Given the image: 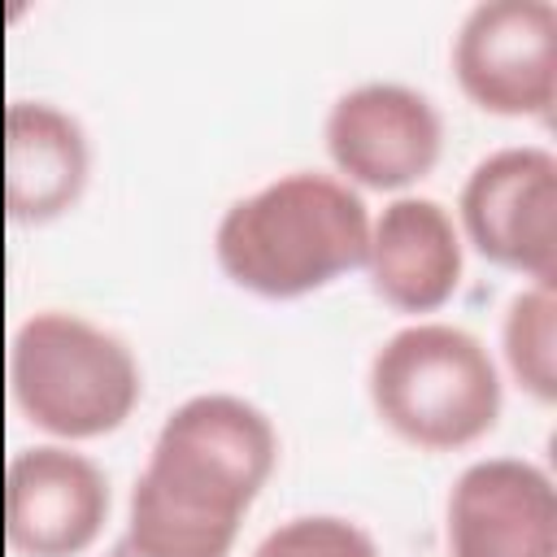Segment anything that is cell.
<instances>
[{"instance_id":"1","label":"cell","mask_w":557,"mask_h":557,"mask_svg":"<svg viewBox=\"0 0 557 557\" xmlns=\"http://www.w3.org/2000/svg\"><path fill=\"white\" fill-rule=\"evenodd\" d=\"M278 461L270 413L235 392L174 405L135 479L126 544L139 557H226Z\"/></svg>"},{"instance_id":"2","label":"cell","mask_w":557,"mask_h":557,"mask_svg":"<svg viewBox=\"0 0 557 557\" xmlns=\"http://www.w3.org/2000/svg\"><path fill=\"white\" fill-rule=\"evenodd\" d=\"M366 239L370 213L357 187L322 170H292L226 205L213 257L235 287L292 300L357 270Z\"/></svg>"},{"instance_id":"3","label":"cell","mask_w":557,"mask_h":557,"mask_svg":"<svg viewBox=\"0 0 557 557\" xmlns=\"http://www.w3.org/2000/svg\"><path fill=\"white\" fill-rule=\"evenodd\" d=\"M139 387L144 379L131 344L83 313L39 309L9 339V396L26 422L57 440L117 431Z\"/></svg>"},{"instance_id":"4","label":"cell","mask_w":557,"mask_h":557,"mask_svg":"<svg viewBox=\"0 0 557 557\" xmlns=\"http://www.w3.org/2000/svg\"><path fill=\"white\" fill-rule=\"evenodd\" d=\"M383 426L418 448H461L500 418V374L479 335L448 322H413L387 335L366 370Z\"/></svg>"},{"instance_id":"5","label":"cell","mask_w":557,"mask_h":557,"mask_svg":"<svg viewBox=\"0 0 557 557\" xmlns=\"http://www.w3.org/2000/svg\"><path fill=\"white\" fill-rule=\"evenodd\" d=\"M461 91L505 117H548L557 100V9L548 0H479L453 35Z\"/></svg>"},{"instance_id":"6","label":"cell","mask_w":557,"mask_h":557,"mask_svg":"<svg viewBox=\"0 0 557 557\" xmlns=\"http://www.w3.org/2000/svg\"><path fill=\"white\" fill-rule=\"evenodd\" d=\"M470 244L540 287L557 283V157L535 144L487 152L461 187Z\"/></svg>"},{"instance_id":"7","label":"cell","mask_w":557,"mask_h":557,"mask_svg":"<svg viewBox=\"0 0 557 557\" xmlns=\"http://www.w3.org/2000/svg\"><path fill=\"white\" fill-rule=\"evenodd\" d=\"M322 135L348 187L400 191L426 178L440 161L444 117L418 87L370 78L331 100Z\"/></svg>"},{"instance_id":"8","label":"cell","mask_w":557,"mask_h":557,"mask_svg":"<svg viewBox=\"0 0 557 557\" xmlns=\"http://www.w3.org/2000/svg\"><path fill=\"white\" fill-rule=\"evenodd\" d=\"M109 518L104 470L70 444L13 453L4 470V535L26 557H78Z\"/></svg>"},{"instance_id":"9","label":"cell","mask_w":557,"mask_h":557,"mask_svg":"<svg viewBox=\"0 0 557 557\" xmlns=\"http://www.w3.org/2000/svg\"><path fill=\"white\" fill-rule=\"evenodd\" d=\"M448 557H557L553 479L522 457H483L448 492Z\"/></svg>"},{"instance_id":"10","label":"cell","mask_w":557,"mask_h":557,"mask_svg":"<svg viewBox=\"0 0 557 557\" xmlns=\"http://www.w3.org/2000/svg\"><path fill=\"white\" fill-rule=\"evenodd\" d=\"M366 274L383 305L400 313L440 309L461 283V231L431 196H396L370 218Z\"/></svg>"},{"instance_id":"11","label":"cell","mask_w":557,"mask_h":557,"mask_svg":"<svg viewBox=\"0 0 557 557\" xmlns=\"http://www.w3.org/2000/svg\"><path fill=\"white\" fill-rule=\"evenodd\" d=\"M91 174L87 131L52 100L4 109V209L13 222H52L78 205Z\"/></svg>"},{"instance_id":"12","label":"cell","mask_w":557,"mask_h":557,"mask_svg":"<svg viewBox=\"0 0 557 557\" xmlns=\"http://www.w3.org/2000/svg\"><path fill=\"white\" fill-rule=\"evenodd\" d=\"M500 344H505V361L513 379L531 396L553 400L557 396V296L553 287L535 283L509 300Z\"/></svg>"},{"instance_id":"13","label":"cell","mask_w":557,"mask_h":557,"mask_svg":"<svg viewBox=\"0 0 557 557\" xmlns=\"http://www.w3.org/2000/svg\"><path fill=\"white\" fill-rule=\"evenodd\" d=\"M252 557H379L374 535L339 513H300L278 522Z\"/></svg>"},{"instance_id":"14","label":"cell","mask_w":557,"mask_h":557,"mask_svg":"<svg viewBox=\"0 0 557 557\" xmlns=\"http://www.w3.org/2000/svg\"><path fill=\"white\" fill-rule=\"evenodd\" d=\"M109 557H139V553H135V548H131V544H126V540H117V544H113V548H109Z\"/></svg>"}]
</instances>
